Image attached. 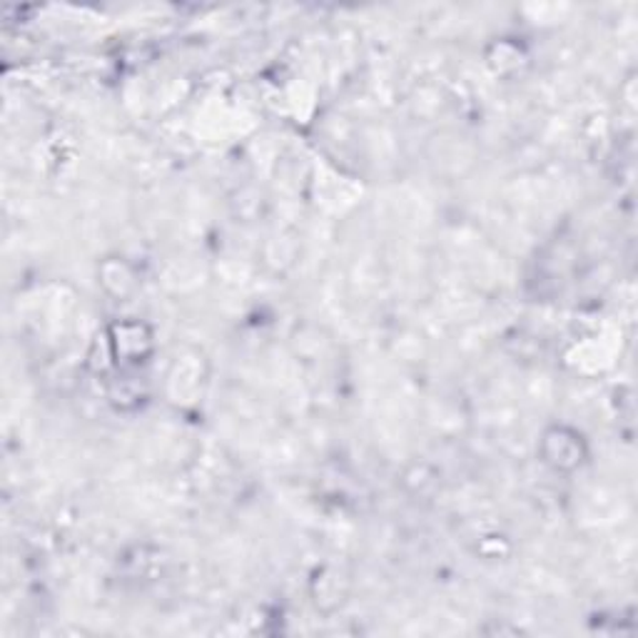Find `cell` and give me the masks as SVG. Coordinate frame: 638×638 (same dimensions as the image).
I'll return each mask as SVG.
<instances>
[{
    "instance_id": "cell-2",
    "label": "cell",
    "mask_w": 638,
    "mask_h": 638,
    "mask_svg": "<svg viewBox=\"0 0 638 638\" xmlns=\"http://www.w3.org/2000/svg\"><path fill=\"white\" fill-rule=\"evenodd\" d=\"M107 345H111V352L117 362L140 365L153 352V335L143 322H121V325L111 330Z\"/></svg>"
},
{
    "instance_id": "cell-1",
    "label": "cell",
    "mask_w": 638,
    "mask_h": 638,
    "mask_svg": "<svg viewBox=\"0 0 638 638\" xmlns=\"http://www.w3.org/2000/svg\"><path fill=\"white\" fill-rule=\"evenodd\" d=\"M542 454L548 467H554L558 471H572L584 461L586 447L582 435H576L574 429L554 427L544 435Z\"/></svg>"
}]
</instances>
